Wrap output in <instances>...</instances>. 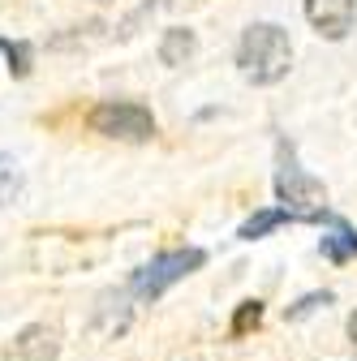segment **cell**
<instances>
[{
    "mask_svg": "<svg viewBox=\"0 0 357 361\" xmlns=\"http://www.w3.org/2000/svg\"><path fill=\"white\" fill-rule=\"evenodd\" d=\"M237 65L246 78L254 82H280L293 65V48H289V35L272 22H258L241 35V48H237Z\"/></svg>",
    "mask_w": 357,
    "mask_h": 361,
    "instance_id": "1",
    "label": "cell"
},
{
    "mask_svg": "<svg viewBox=\"0 0 357 361\" xmlns=\"http://www.w3.org/2000/svg\"><path fill=\"white\" fill-rule=\"evenodd\" d=\"M91 129L121 142H147L155 133V116L143 104H99L91 112Z\"/></svg>",
    "mask_w": 357,
    "mask_h": 361,
    "instance_id": "2",
    "label": "cell"
},
{
    "mask_svg": "<svg viewBox=\"0 0 357 361\" xmlns=\"http://www.w3.org/2000/svg\"><path fill=\"white\" fill-rule=\"evenodd\" d=\"M276 194L293 219H323V185L315 176H305L301 168H280L276 172Z\"/></svg>",
    "mask_w": 357,
    "mask_h": 361,
    "instance_id": "3",
    "label": "cell"
},
{
    "mask_svg": "<svg viewBox=\"0 0 357 361\" xmlns=\"http://www.w3.org/2000/svg\"><path fill=\"white\" fill-rule=\"evenodd\" d=\"M202 250H176V254H159L151 267H143L138 276H133V293L138 297H159L168 284H176V280H186L194 267H202Z\"/></svg>",
    "mask_w": 357,
    "mask_h": 361,
    "instance_id": "4",
    "label": "cell"
},
{
    "mask_svg": "<svg viewBox=\"0 0 357 361\" xmlns=\"http://www.w3.org/2000/svg\"><path fill=\"white\" fill-rule=\"evenodd\" d=\"M305 18L323 39H344L353 30V18H357V5L353 0H305Z\"/></svg>",
    "mask_w": 357,
    "mask_h": 361,
    "instance_id": "5",
    "label": "cell"
},
{
    "mask_svg": "<svg viewBox=\"0 0 357 361\" xmlns=\"http://www.w3.org/2000/svg\"><path fill=\"white\" fill-rule=\"evenodd\" d=\"M13 353H18V361H56L61 344H56V331L52 327H26L13 340Z\"/></svg>",
    "mask_w": 357,
    "mask_h": 361,
    "instance_id": "6",
    "label": "cell"
},
{
    "mask_svg": "<svg viewBox=\"0 0 357 361\" xmlns=\"http://www.w3.org/2000/svg\"><path fill=\"white\" fill-rule=\"evenodd\" d=\"M194 48H198L194 30H186V26H172V30L164 35V43H159V61H164V65H186V61L194 56Z\"/></svg>",
    "mask_w": 357,
    "mask_h": 361,
    "instance_id": "7",
    "label": "cell"
},
{
    "mask_svg": "<svg viewBox=\"0 0 357 361\" xmlns=\"http://www.w3.org/2000/svg\"><path fill=\"white\" fill-rule=\"evenodd\" d=\"M319 250H323V258H332V262H349V258L357 254V233L344 228V224H336V233H327V237L319 241Z\"/></svg>",
    "mask_w": 357,
    "mask_h": 361,
    "instance_id": "8",
    "label": "cell"
},
{
    "mask_svg": "<svg viewBox=\"0 0 357 361\" xmlns=\"http://www.w3.org/2000/svg\"><path fill=\"white\" fill-rule=\"evenodd\" d=\"M280 224H297V219H293L284 207H280V211H258L254 219H246V224H241V237H246V241H254V237H262V233L280 228Z\"/></svg>",
    "mask_w": 357,
    "mask_h": 361,
    "instance_id": "9",
    "label": "cell"
},
{
    "mask_svg": "<svg viewBox=\"0 0 357 361\" xmlns=\"http://www.w3.org/2000/svg\"><path fill=\"white\" fill-rule=\"evenodd\" d=\"M0 52L9 56V73H13V78H26V73H30V43H9V39H0Z\"/></svg>",
    "mask_w": 357,
    "mask_h": 361,
    "instance_id": "10",
    "label": "cell"
},
{
    "mask_svg": "<svg viewBox=\"0 0 357 361\" xmlns=\"http://www.w3.org/2000/svg\"><path fill=\"white\" fill-rule=\"evenodd\" d=\"M258 323H262V301H241L237 305V319H233V336H246Z\"/></svg>",
    "mask_w": 357,
    "mask_h": 361,
    "instance_id": "11",
    "label": "cell"
},
{
    "mask_svg": "<svg viewBox=\"0 0 357 361\" xmlns=\"http://www.w3.org/2000/svg\"><path fill=\"white\" fill-rule=\"evenodd\" d=\"M13 190H18V164L9 155H0V202H9Z\"/></svg>",
    "mask_w": 357,
    "mask_h": 361,
    "instance_id": "12",
    "label": "cell"
},
{
    "mask_svg": "<svg viewBox=\"0 0 357 361\" xmlns=\"http://www.w3.org/2000/svg\"><path fill=\"white\" fill-rule=\"evenodd\" d=\"M332 301V293H315V297H305V301H297L293 310H289V319H301V314H310L315 305H327Z\"/></svg>",
    "mask_w": 357,
    "mask_h": 361,
    "instance_id": "13",
    "label": "cell"
},
{
    "mask_svg": "<svg viewBox=\"0 0 357 361\" xmlns=\"http://www.w3.org/2000/svg\"><path fill=\"white\" fill-rule=\"evenodd\" d=\"M349 336H353V344H357V314L349 319Z\"/></svg>",
    "mask_w": 357,
    "mask_h": 361,
    "instance_id": "14",
    "label": "cell"
}]
</instances>
